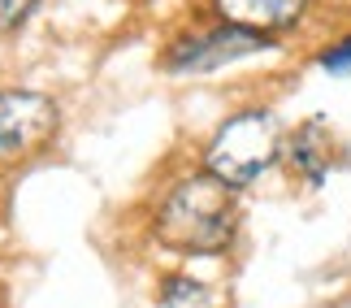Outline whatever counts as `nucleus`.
Listing matches in <instances>:
<instances>
[{
  "instance_id": "obj_1",
  "label": "nucleus",
  "mask_w": 351,
  "mask_h": 308,
  "mask_svg": "<svg viewBox=\"0 0 351 308\" xmlns=\"http://www.w3.org/2000/svg\"><path fill=\"white\" fill-rule=\"evenodd\" d=\"M239 235V191L208 169L186 174L169 187L156 213V244L191 257H217Z\"/></svg>"
},
{
  "instance_id": "obj_2",
  "label": "nucleus",
  "mask_w": 351,
  "mask_h": 308,
  "mask_svg": "<svg viewBox=\"0 0 351 308\" xmlns=\"http://www.w3.org/2000/svg\"><path fill=\"white\" fill-rule=\"evenodd\" d=\"M282 122L274 109L252 104V109L230 113L226 122L213 130V139L204 143V169L213 178H221L226 187H252L261 174L274 169V161L282 156Z\"/></svg>"
},
{
  "instance_id": "obj_3",
  "label": "nucleus",
  "mask_w": 351,
  "mask_h": 308,
  "mask_svg": "<svg viewBox=\"0 0 351 308\" xmlns=\"http://www.w3.org/2000/svg\"><path fill=\"white\" fill-rule=\"evenodd\" d=\"M57 126H61V109L52 96L22 91V87L0 91V169L39 156L57 139Z\"/></svg>"
},
{
  "instance_id": "obj_4",
  "label": "nucleus",
  "mask_w": 351,
  "mask_h": 308,
  "mask_svg": "<svg viewBox=\"0 0 351 308\" xmlns=\"http://www.w3.org/2000/svg\"><path fill=\"white\" fill-rule=\"evenodd\" d=\"M261 48H274L269 35H256V31H243V26H230V22H213L204 31L178 39L169 44L165 52V65L169 70H217L226 61H239V57H252Z\"/></svg>"
},
{
  "instance_id": "obj_5",
  "label": "nucleus",
  "mask_w": 351,
  "mask_h": 308,
  "mask_svg": "<svg viewBox=\"0 0 351 308\" xmlns=\"http://www.w3.org/2000/svg\"><path fill=\"white\" fill-rule=\"evenodd\" d=\"M208 9L217 22H230V26H243V31L278 39L304 22L313 0H208Z\"/></svg>"
},
{
  "instance_id": "obj_6",
  "label": "nucleus",
  "mask_w": 351,
  "mask_h": 308,
  "mask_svg": "<svg viewBox=\"0 0 351 308\" xmlns=\"http://www.w3.org/2000/svg\"><path fill=\"white\" fill-rule=\"evenodd\" d=\"M282 156H287V165H291L295 178H304L308 187L326 182L330 161H334V135H330L326 117H308V122L295 126V135L287 139Z\"/></svg>"
},
{
  "instance_id": "obj_7",
  "label": "nucleus",
  "mask_w": 351,
  "mask_h": 308,
  "mask_svg": "<svg viewBox=\"0 0 351 308\" xmlns=\"http://www.w3.org/2000/svg\"><path fill=\"white\" fill-rule=\"evenodd\" d=\"M156 300L160 308H195L204 300V283H195L191 274H169V278H160Z\"/></svg>"
},
{
  "instance_id": "obj_8",
  "label": "nucleus",
  "mask_w": 351,
  "mask_h": 308,
  "mask_svg": "<svg viewBox=\"0 0 351 308\" xmlns=\"http://www.w3.org/2000/svg\"><path fill=\"white\" fill-rule=\"evenodd\" d=\"M317 65L326 74H351V31L339 35V39H330V44L317 52Z\"/></svg>"
},
{
  "instance_id": "obj_9",
  "label": "nucleus",
  "mask_w": 351,
  "mask_h": 308,
  "mask_svg": "<svg viewBox=\"0 0 351 308\" xmlns=\"http://www.w3.org/2000/svg\"><path fill=\"white\" fill-rule=\"evenodd\" d=\"M31 9H35V0H0V31H13V26H22Z\"/></svg>"
}]
</instances>
